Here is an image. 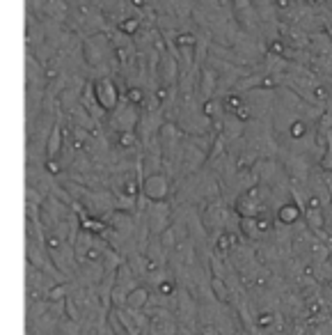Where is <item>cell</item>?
I'll return each mask as SVG.
<instances>
[{"label": "cell", "mask_w": 332, "mask_h": 335, "mask_svg": "<svg viewBox=\"0 0 332 335\" xmlns=\"http://www.w3.org/2000/svg\"><path fill=\"white\" fill-rule=\"evenodd\" d=\"M145 216L149 223L152 234L161 237L165 230L172 227L174 223V202L172 200H156V202H147L145 205Z\"/></svg>", "instance_id": "obj_2"}, {"label": "cell", "mask_w": 332, "mask_h": 335, "mask_svg": "<svg viewBox=\"0 0 332 335\" xmlns=\"http://www.w3.org/2000/svg\"><path fill=\"white\" fill-rule=\"evenodd\" d=\"M174 191H176V186H172L169 175H165L163 170L142 177V198H147L149 202H156V200H169V195L174 193Z\"/></svg>", "instance_id": "obj_4"}, {"label": "cell", "mask_w": 332, "mask_h": 335, "mask_svg": "<svg viewBox=\"0 0 332 335\" xmlns=\"http://www.w3.org/2000/svg\"><path fill=\"white\" fill-rule=\"evenodd\" d=\"M142 285V278L138 273L131 269L129 262H122L117 267V273H115V290H113V306L115 308H124L126 306V299L129 294L135 290V287H140Z\"/></svg>", "instance_id": "obj_3"}, {"label": "cell", "mask_w": 332, "mask_h": 335, "mask_svg": "<svg viewBox=\"0 0 332 335\" xmlns=\"http://www.w3.org/2000/svg\"><path fill=\"white\" fill-rule=\"evenodd\" d=\"M57 283L60 280L53 278L48 271L25 262V287H28L25 296H28V306H32L37 301H44L46 296H48V292H51V287Z\"/></svg>", "instance_id": "obj_1"}, {"label": "cell", "mask_w": 332, "mask_h": 335, "mask_svg": "<svg viewBox=\"0 0 332 335\" xmlns=\"http://www.w3.org/2000/svg\"><path fill=\"white\" fill-rule=\"evenodd\" d=\"M149 299H152V287L142 283L140 287H135V290L129 294V299H126V306H124V308H133V310H145V308L149 306Z\"/></svg>", "instance_id": "obj_6"}, {"label": "cell", "mask_w": 332, "mask_h": 335, "mask_svg": "<svg viewBox=\"0 0 332 335\" xmlns=\"http://www.w3.org/2000/svg\"><path fill=\"white\" fill-rule=\"evenodd\" d=\"M275 221L282 223V225H287V227L300 225V223L305 221V209H303V205H300L296 198L287 200V202H282V205L277 207V211H275Z\"/></svg>", "instance_id": "obj_5"}]
</instances>
